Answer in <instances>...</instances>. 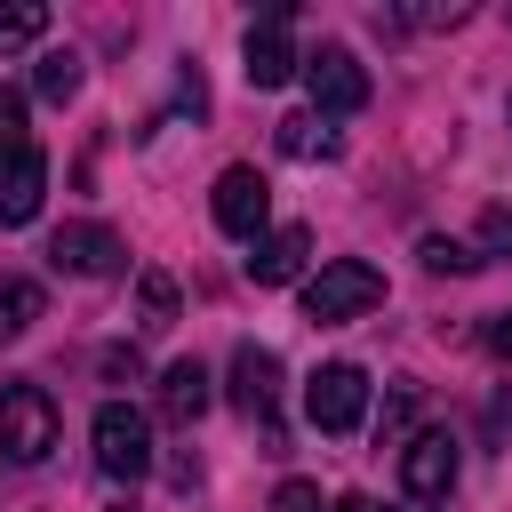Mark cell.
Segmentation results:
<instances>
[{"instance_id": "1", "label": "cell", "mask_w": 512, "mask_h": 512, "mask_svg": "<svg viewBox=\"0 0 512 512\" xmlns=\"http://www.w3.org/2000/svg\"><path fill=\"white\" fill-rule=\"evenodd\" d=\"M368 304H384V272L360 264V256H336L304 280V320L312 328H336V320H360Z\"/></svg>"}, {"instance_id": "2", "label": "cell", "mask_w": 512, "mask_h": 512, "mask_svg": "<svg viewBox=\"0 0 512 512\" xmlns=\"http://www.w3.org/2000/svg\"><path fill=\"white\" fill-rule=\"evenodd\" d=\"M48 448H56V400H48V384L8 376L0 384V456L8 464H40Z\"/></svg>"}, {"instance_id": "3", "label": "cell", "mask_w": 512, "mask_h": 512, "mask_svg": "<svg viewBox=\"0 0 512 512\" xmlns=\"http://www.w3.org/2000/svg\"><path fill=\"white\" fill-rule=\"evenodd\" d=\"M304 88H312V112H320V120H344V112L368 104V64H360L344 40H328V48L304 56Z\"/></svg>"}, {"instance_id": "4", "label": "cell", "mask_w": 512, "mask_h": 512, "mask_svg": "<svg viewBox=\"0 0 512 512\" xmlns=\"http://www.w3.org/2000/svg\"><path fill=\"white\" fill-rule=\"evenodd\" d=\"M304 416L320 424V432H360V416H368V376L352 368V360H328V368H312L304 376Z\"/></svg>"}, {"instance_id": "5", "label": "cell", "mask_w": 512, "mask_h": 512, "mask_svg": "<svg viewBox=\"0 0 512 512\" xmlns=\"http://www.w3.org/2000/svg\"><path fill=\"white\" fill-rule=\"evenodd\" d=\"M96 472L104 480H144L152 472V424L128 400H104L96 408Z\"/></svg>"}, {"instance_id": "6", "label": "cell", "mask_w": 512, "mask_h": 512, "mask_svg": "<svg viewBox=\"0 0 512 512\" xmlns=\"http://www.w3.org/2000/svg\"><path fill=\"white\" fill-rule=\"evenodd\" d=\"M288 16H296V8H264V16L248 24V64H240L248 88H288V80L304 72V56L288 48Z\"/></svg>"}, {"instance_id": "7", "label": "cell", "mask_w": 512, "mask_h": 512, "mask_svg": "<svg viewBox=\"0 0 512 512\" xmlns=\"http://www.w3.org/2000/svg\"><path fill=\"white\" fill-rule=\"evenodd\" d=\"M264 216H272V184H264L256 168H224V176H216V224L256 248V240H264Z\"/></svg>"}, {"instance_id": "8", "label": "cell", "mask_w": 512, "mask_h": 512, "mask_svg": "<svg viewBox=\"0 0 512 512\" xmlns=\"http://www.w3.org/2000/svg\"><path fill=\"white\" fill-rule=\"evenodd\" d=\"M48 264H56V272H80V280H112V272L128 264V248H120L104 224H56Z\"/></svg>"}, {"instance_id": "9", "label": "cell", "mask_w": 512, "mask_h": 512, "mask_svg": "<svg viewBox=\"0 0 512 512\" xmlns=\"http://www.w3.org/2000/svg\"><path fill=\"white\" fill-rule=\"evenodd\" d=\"M400 488H408L416 504H440V496L456 488V440H448V432H416V440L400 448Z\"/></svg>"}, {"instance_id": "10", "label": "cell", "mask_w": 512, "mask_h": 512, "mask_svg": "<svg viewBox=\"0 0 512 512\" xmlns=\"http://www.w3.org/2000/svg\"><path fill=\"white\" fill-rule=\"evenodd\" d=\"M40 192H48V160H40L32 144L8 152V160H0V232L32 224V216H40Z\"/></svg>"}, {"instance_id": "11", "label": "cell", "mask_w": 512, "mask_h": 512, "mask_svg": "<svg viewBox=\"0 0 512 512\" xmlns=\"http://www.w3.org/2000/svg\"><path fill=\"white\" fill-rule=\"evenodd\" d=\"M304 256H312V232H304V224H280V232H264V240L248 248V280H256V288H288V280L304 272Z\"/></svg>"}, {"instance_id": "12", "label": "cell", "mask_w": 512, "mask_h": 512, "mask_svg": "<svg viewBox=\"0 0 512 512\" xmlns=\"http://www.w3.org/2000/svg\"><path fill=\"white\" fill-rule=\"evenodd\" d=\"M272 400H280V360L264 344H240L232 352V408L240 416H272Z\"/></svg>"}, {"instance_id": "13", "label": "cell", "mask_w": 512, "mask_h": 512, "mask_svg": "<svg viewBox=\"0 0 512 512\" xmlns=\"http://www.w3.org/2000/svg\"><path fill=\"white\" fill-rule=\"evenodd\" d=\"M200 408H208V368L200 360H168L160 368V416L168 424H200Z\"/></svg>"}, {"instance_id": "14", "label": "cell", "mask_w": 512, "mask_h": 512, "mask_svg": "<svg viewBox=\"0 0 512 512\" xmlns=\"http://www.w3.org/2000/svg\"><path fill=\"white\" fill-rule=\"evenodd\" d=\"M272 144H280L288 160H336V144H344V136H336V128L320 120V112H288Z\"/></svg>"}, {"instance_id": "15", "label": "cell", "mask_w": 512, "mask_h": 512, "mask_svg": "<svg viewBox=\"0 0 512 512\" xmlns=\"http://www.w3.org/2000/svg\"><path fill=\"white\" fill-rule=\"evenodd\" d=\"M32 88H40L48 104H64V96H80V56H72V48H48V56L32 64Z\"/></svg>"}, {"instance_id": "16", "label": "cell", "mask_w": 512, "mask_h": 512, "mask_svg": "<svg viewBox=\"0 0 512 512\" xmlns=\"http://www.w3.org/2000/svg\"><path fill=\"white\" fill-rule=\"evenodd\" d=\"M40 32H48V8H40V0H16V8H0V56L32 48Z\"/></svg>"}, {"instance_id": "17", "label": "cell", "mask_w": 512, "mask_h": 512, "mask_svg": "<svg viewBox=\"0 0 512 512\" xmlns=\"http://www.w3.org/2000/svg\"><path fill=\"white\" fill-rule=\"evenodd\" d=\"M40 320V288L32 280H0V336H24Z\"/></svg>"}, {"instance_id": "18", "label": "cell", "mask_w": 512, "mask_h": 512, "mask_svg": "<svg viewBox=\"0 0 512 512\" xmlns=\"http://www.w3.org/2000/svg\"><path fill=\"white\" fill-rule=\"evenodd\" d=\"M136 296H144V328H168V320H176V280H168V272H144Z\"/></svg>"}, {"instance_id": "19", "label": "cell", "mask_w": 512, "mask_h": 512, "mask_svg": "<svg viewBox=\"0 0 512 512\" xmlns=\"http://www.w3.org/2000/svg\"><path fill=\"white\" fill-rule=\"evenodd\" d=\"M416 256H424V264H432V272H472V264H480V256H472V248H464V240H448V232H432V240H424V248H416Z\"/></svg>"}, {"instance_id": "20", "label": "cell", "mask_w": 512, "mask_h": 512, "mask_svg": "<svg viewBox=\"0 0 512 512\" xmlns=\"http://www.w3.org/2000/svg\"><path fill=\"white\" fill-rule=\"evenodd\" d=\"M8 152H24V88L0 80V160H8Z\"/></svg>"}, {"instance_id": "21", "label": "cell", "mask_w": 512, "mask_h": 512, "mask_svg": "<svg viewBox=\"0 0 512 512\" xmlns=\"http://www.w3.org/2000/svg\"><path fill=\"white\" fill-rule=\"evenodd\" d=\"M480 248L488 256H512V208H480Z\"/></svg>"}, {"instance_id": "22", "label": "cell", "mask_w": 512, "mask_h": 512, "mask_svg": "<svg viewBox=\"0 0 512 512\" xmlns=\"http://www.w3.org/2000/svg\"><path fill=\"white\" fill-rule=\"evenodd\" d=\"M272 512H328V504H320L312 480H280V488H272Z\"/></svg>"}, {"instance_id": "23", "label": "cell", "mask_w": 512, "mask_h": 512, "mask_svg": "<svg viewBox=\"0 0 512 512\" xmlns=\"http://www.w3.org/2000/svg\"><path fill=\"white\" fill-rule=\"evenodd\" d=\"M488 352H496V360H512V312H496V320H488Z\"/></svg>"}, {"instance_id": "24", "label": "cell", "mask_w": 512, "mask_h": 512, "mask_svg": "<svg viewBox=\"0 0 512 512\" xmlns=\"http://www.w3.org/2000/svg\"><path fill=\"white\" fill-rule=\"evenodd\" d=\"M344 512H384V504H368V496H344Z\"/></svg>"}, {"instance_id": "25", "label": "cell", "mask_w": 512, "mask_h": 512, "mask_svg": "<svg viewBox=\"0 0 512 512\" xmlns=\"http://www.w3.org/2000/svg\"><path fill=\"white\" fill-rule=\"evenodd\" d=\"M504 120H512V104H504Z\"/></svg>"}]
</instances>
